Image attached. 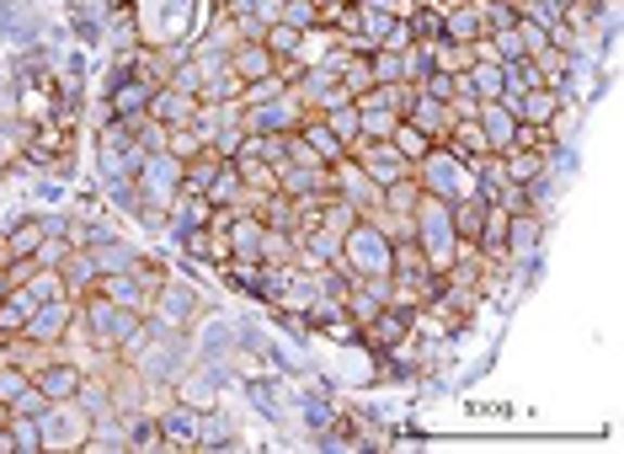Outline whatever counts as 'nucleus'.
Wrapping results in <instances>:
<instances>
[{"mask_svg":"<svg viewBox=\"0 0 624 454\" xmlns=\"http://www.w3.org/2000/svg\"><path fill=\"white\" fill-rule=\"evenodd\" d=\"M417 182L422 193H437V198H481L475 193V166L454 150V144H433L422 161H417Z\"/></svg>","mask_w":624,"mask_h":454,"instance_id":"nucleus-1","label":"nucleus"},{"mask_svg":"<svg viewBox=\"0 0 624 454\" xmlns=\"http://www.w3.org/2000/svg\"><path fill=\"white\" fill-rule=\"evenodd\" d=\"M75 311H80V326H86V337H91V348H97V353H118V348H124V337L139 326V311L113 305L102 289L80 294V300H75Z\"/></svg>","mask_w":624,"mask_h":454,"instance_id":"nucleus-2","label":"nucleus"},{"mask_svg":"<svg viewBox=\"0 0 624 454\" xmlns=\"http://www.w3.org/2000/svg\"><path fill=\"white\" fill-rule=\"evenodd\" d=\"M342 273L347 278H379L390 273V236H379L369 219H358L347 236H342Z\"/></svg>","mask_w":624,"mask_h":454,"instance_id":"nucleus-3","label":"nucleus"},{"mask_svg":"<svg viewBox=\"0 0 624 454\" xmlns=\"http://www.w3.org/2000/svg\"><path fill=\"white\" fill-rule=\"evenodd\" d=\"M38 433H43V450L60 454H80L86 433H91V412L69 395V401H49V412L38 417Z\"/></svg>","mask_w":624,"mask_h":454,"instance_id":"nucleus-4","label":"nucleus"},{"mask_svg":"<svg viewBox=\"0 0 624 454\" xmlns=\"http://www.w3.org/2000/svg\"><path fill=\"white\" fill-rule=\"evenodd\" d=\"M310 113H305V102L294 97V86H283L272 102H262V108H246L241 102V129L246 134H294L305 124Z\"/></svg>","mask_w":624,"mask_h":454,"instance_id":"nucleus-5","label":"nucleus"},{"mask_svg":"<svg viewBox=\"0 0 624 454\" xmlns=\"http://www.w3.org/2000/svg\"><path fill=\"white\" fill-rule=\"evenodd\" d=\"M133 182H139V193L150 198V203H166V209H171V198L182 193V161L166 155V150H155V155L139 150V172H133Z\"/></svg>","mask_w":624,"mask_h":454,"instance_id":"nucleus-6","label":"nucleus"},{"mask_svg":"<svg viewBox=\"0 0 624 454\" xmlns=\"http://www.w3.org/2000/svg\"><path fill=\"white\" fill-rule=\"evenodd\" d=\"M347 155H353V161L374 177L379 188H390V182H400V177H411V172H417V166H411V161L390 144V139H353V150H347Z\"/></svg>","mask_w":624,"mask_h":454,"instance_id":"nucleus-7","label":"nucleus"},{"mask_svg":"<svg viewBox=\"0 0 624 454\" xmlns=\"http://www.w3.org/2000/svg\"><path fill=\"white\" fill-rule=\"evenodd\" d=\"M406 337H411V311H406V305H379L374 316L358 326V342H364L374 358L379 353H395Z\"/></svg>","mask_w":624,"mask_h":454,"instance_id":"nucleus-8","label":"nucleus"},{"mask_svg":"<svg viewBox=\"0 0 624 454\" xmlns=\"http://www.w3.org/2000/svg\"><path fill=\"white\" fill-rule=\"evenodd\" d=\"M331 193L347 198L358 214H369V209H379V203H384V188H379V182L364 172V166H358V161H353V155H342V161L331 166Z\"/></svg>","mask_w":624,"mask_h":454,"instance_id":"nucleus-9","label":"nucleus"},{"mask_svg":"<svg viewBox=\"0 0 624 454\" xmlns=\"http://www.w3.org/2000/svg\"><path fill=\"white\" fill-rule=\"evenodd\" d=\"M155 423H161V444H166V450H177V454L198 450V412H192V406L171 401V406H166Z\"/></svg>","mask_w":624,"mask_h":454,"instance_id":"nucleus-10","label":"nucleus"},{"mask_svg":"<svg viewBox=\"0 0 624 454\" xmlns=\"http://www.w3.org/2000/svg\"><path fill=\"white\" fill-rule=\"evenodd\" d=\"M144 113H150V118H161L166 129H177V124H192V113H198V97H192V91H182V86H155Z\"/></svg>","mask_w":624,"mask_h":454,"instance_id":"nucleus-11","label":"nucleus"},{"mask_svg":"<svg viewBox=\"0 0 624 454\" xmlns=\"http://www.w3.org/2000/svg\"><path fill=\"white\" fill-rule=\"evenodd\" d=\"M69 321H75V300H43V305H33V316H27V337H33V342H60Z\"/></svg>","mask_w":624,"mask_h":454,"instance_id":"nucleus-12","label":"nucleus"},{"mask_svg":"<svg viewBox=\"0 0 624 454\" xmlns=\"http://www.w3.org/2000/svg\"><path fill=\"white\" fill-rule=\"evenodd\" d=\"M278 193L289 198L331 193V166H289V161H278Z\"/></svg>","mask_w":624,"mask_h":454,"instance_id":"nucleus-13","label":"nucleus"},{"mask_svg":"<svg viewBox=\"0 0 624 454\" xmlns=\"http://www.w3.org/2000/svg\"><path fill=\"white\" fill-rule=\"evenodd\" d=\"M534 252H545V219L539 214H507V257H534Z\"/></svg>","mask_w":624,"mask_h":454,"instance_id":"nucleus-14","label":"nucleus"},{"mask_svg":"<svg viewBox=\"0 0 624 454\" xmlns=\"http://www.w3.org/2000/svg\"><path fill=\"white\" fill-rule=\"evenodd\" d=\"M475 124H481V134H486V144H492V150H507V144H512V134H518V113H512V102H507V97H492V102H481Z\"/></svg>","mask_w":624,"mask_h":454,"instance_id":"nucleus-15","label":"nucleus"},{"mask_svg":"<svg viewBox=\"0 0 624 454\" xmlns=\"http://www.w3.org/2000/svg\"><path fill=\"white\" fill-rule=\"evenodd\" d=\"M60 278H64V294H69V300H80V294H91V289H97V278H102V273H97V257H91L86 247H69L64 262H60Z\"/></svg>","mask_w":624,"mask_h":454,"instance_id":"nucleus-16","label":"nucleus"},{"mask_svg":"<svg viewBox=\"0 0 624 454\" xmlns=\"http://www.w3.org/2000/svg\"><path fill=\"white\" fill-rule=\"evenodd\" d=\"M353 108H358V139H390V129L400 124V113H390L384 102H379V86H369L364 97H353Z\"/></svg>","mask_w":624,"mask_h":454,"instance_id":"nucleus-17","label":"nucleus"},{"mask_svg":"<svg viewBox=\"0 0 624 454\" xmlns=\"http://www.w3.org/2000/svg\"><path fill=\"white\" fill-rule=\"evenodd\" d=\"M80 380H86V369L69 364V358H54V364H43V369L33 375V386L43 390L49 401H69V395L80 390Z\"/></svg>","mask_w":624,"mask_h":454,"instance_id":"nucleus-18","label":"nucleus"},{"mask_svg":"<svg viewBox=\"0 0 624 454\" xmlns=\"http://www.w3.org/2000/svg\"><path fill=\"white\" fill-rule=\"evenodd\" d=\"M406 124H417V129L428 134L433 144H443L448 129H454V113H448V102H437V97H422V91H417V102H411Z\"/></svg>","mask_w":624,"mask_h":454,"instance_id":"nucleus-19","label":"nucleus"},{"mask_svg":"<svg viewBox=\"0 0 624 454\" xmlns=\"http://www.w3.org/2000/svg\"><path fill=\"white\" fill-rule=\"evenodd\" d=\"M97 102H102V113H107V118H128V113H144V108H150V86H144L139 75H128L124 86L102 91Z\"/></svg>","mask_w":624,"mask_h":454,"instance_id":"nucleus-20","label":"nucleus"},{"mask_svg":"<svg viewBox=\"0 0 624 454\" xmlns=\"http://www.w3.org/2000/svg\"><path fill=\"white\" fill-rule=\"evenodd\" d=\"M97 289H102L113 305H124V311H139V316L150 311V289H144L133 273H102V278H97Z\"/></svg>","mask_w":624,"mask_h":454,"instance_id":"nucleus-21","label":"nucleus"},{"mask_svg":"<svg viewBox=\"0 0 624 454\" xmlns=\"http://www.w3.org/2000/svg\"><path fill=\"white\" fill-rule=\"evenodd\" d=\"M556 108H561V91H556V86H529L523 97H512L518 124H550V118H556Z\"/></svg>","mask_w":624,"mask_h":454,"instance_id":"nucleus-22","label":"nucleus"},{"mask_svg":"<svg viewBox=\"0 0 624 454\" xmlns=\"http://www.w3.org/2000/svg\"><path fill=\"white\" fill-rule=\"evenodd\" d=\"M501 155V172H507V182H534V177H545L550 172V155H539V150H523V144H507L497 150Z\"/></svg>","mask_w":624,"mask_h":454,"instance_id":"nucleus-23","label":"nucleus"},{"mask_svg":"<svg viewBox=\"0 0 624 454\" xmlns=\"http://www.w3.org/2000/svg\"><path fill=\"white\" fill-rule=\"evenodd\" d=\"M272 65H278V60H272L262 43H251V38H241V43L225 54V70H230L235 80H256V75H267Z\"/></svg>","mask_w":624,"mask_h":454,"instance_id":"nucleus-24","label":"nucleus"},{"mask_svg":"<svg viewBox=\"0 0 624 454\" xmlns=\"http://www.w3.org/2000/svg\"><path fill=\"white\" fill-rule=\"evenodd\" d=\"M294 134H300L305 144H310V150H315V161H326V166H336V161L347 155V144H342L336 134L326 129V118H320V113H310V118H305V124H300Z\"/></svg>","mask_w":624,"mask_h":454,"instance_id":"nucleus-25","label":"nucleus"},{"mask_svg":"<svg viewBox=\"0 0 624 454\" xmlns=\"http://www.w3.org/2000/svg\"><path fill=\"white\" fill-rule=\"evenodd\" d=\"M102 49H107V54H133V49H139V22H133L128 5H113V11H107V38H102Z\"/></svg>","mask_w":624,"mask_h":454,"instance_id":"nucleus-26","label":"nucleus"},{"mask_svg":"<svg viewBox=\"0 0 624 454\" xmlns=\"http://www.w3.org/2000/svg\"><path fill=\"white\" fill-rule=\"evenodd\" d=\"M219 166H225V155H219L214 144H203L198 155L182 161V188H188V193H203V188L214 182V172H219Z\"/></svg>","mask_w":624,"mask_h":454,"instance_id":"nucleus-27","label":"nucleus"},{"mask_svg":"<svg viewBox=\"0 0 624 454\" xmlns=\"http://www.w3.org/2000/svg\"><path fill=\"white\" fill-rule=\"evenodd\" d=\"M437 38H448V43H475V38H486L481 22H475V11H470V0H459V5L437 22Z\"/></svg>","mask_w":624,"mask_h":454,"instance_id":"nucleus-28","label":"nucleus"},{"mask_svg":"<svg viewBox=\"0 0 624 454\" xmlns=\"http://www.w3.org/2000/svg\"><path fill=\"white\" fill-rule=\"evenodd\" d=\"M166 454L161 444V423L150 417V412H128V454Z\"/></svg>","mask_w":624,"mask_h":454,"instance_id":"nucleus-29","label":"nucleus"},{"mask_svg":"<svg viewBox=\"0 0 624 454\" xmlns=\"http://www.w3.org/2000/svg\"><path fill=\"white\" fill-rule=\"evenodd\" d=\"M241 193H246V182H241L235 161H225V166L214 172V182L203 188V198H208V203H219V209H235V203H241Z\"/></svg>","mask_w":624,"mask_h":454,"instance_id":"nucleus-30","label":"nucleus"},{"mask_svg":"<svg viewBox=\"0 0 624 454\" xmlns=\"http://www.w3.org/2000/svg\"><path fill=\"white\" fill-rule=\"evenodd\" d=\"M448 214H454V236H459V241H475V236H481V219H486V198H454Z\"/></svg>","mask_w":624,"mask_h":454,"instance_id":"nucleus-31","label":"nucleus"},{"mask_svg":"<svg viewBox=\"0 0 624 454\" xmlns=\"http://www.w3.org/2000/svg\"><path fill=\"white\" fill-rule=\"evenodd\" d=\"M443 144H454L464 161L492 155V144H486V134H481V124H475V118H454V129H448V139H443Z\"/></svg>","mask_w":624,"mask_h":454,"instance_id":"nucleus-32","label":"nucleus"},{"mask_svg":"<svg viewBox=\"0 0 624 454\" xmlns=\"http://www.w3.org/2000/svg\"><path fill=\"white\" fill-rule=\"evenodd\" d=\"M235 172H241V182H246L251 193H278V166H272V161H262V155H235Z\"/></svg>","mask_w":624,"mask_h":454,"instance_id":"nucleus-33","label":"nucleus"},{"mask_svg":"<svg viewBox=\"0 0 624 454\" xmlns=\"http://www.w3.org/2000/svg\"><path fill=\"white\" fill-rule=\"evenodd\" d=\"M336 86H342L347 97H364V91L374 86V65H369V54H347L342 70H336Z\"/></svg>","mask_w":624,"mask_h":454,"instance_id":"nucleus-34","label":"nucleus"},{"mask_svg":"<svg viewBox=\"0 0 624 454\" xmlns=\"http://www.w3.org/2000/svg\"><path fill=\"white\" fill-rule=\"evenodd\" d=\"M294 247H300V241H294L289 230H262L256 262H262V267H289V262H294Z\"/></svg>","mask_w":624,"mask_h":454,"instance_id":"nucleus-35","label":"nucleus"},{"mask_svg":"<svg viewBox=\"0 0 624 454\" xmlns=\"http://www.w3.org/2000/svg\"><path fill=\"white\" fill-rule=\"evenodd\" d=\"M251 214H256L267 230H289V219H294V198H289V193H262Z\"/></svg>","mask_w":624,"mask_h":454,"instance_id":"nucleus-36","label":"nucleus"},{"mask_svg":"<svg viewBox=\"0 0 624 454\" xmlns=\"http://www.w3.org/2000/svg\"><path fill=\"white\" fill-rule=\"evenodd\" d=\"M470 75V91L481 97V102H492V97H501L507 91V80H501V65L497 60H475V65L464 70Z\"/></svg>","mask_w":624,"mask_h":454,"instance_id":"nucleus-37","label":"nucleus"},{"mask_svg":"<svg viewBox=\"0 0 624 454\" xmlns=\"http://www.w3.org/2000/svg\"><path fill=\"white\" fill-rule=\"evenodd\" d=\"M470 65H475V49H470V43H448V38H433V70L464 75Z\"/></svg>","mask_w":624,"mask_h":454,"instance_id":"nucleus-38","label":"nucleus"},{"mask_svg":"<svg viewBox=\"0 0 624 454\" xmlns=\"http://www.w3.org/2000/svg\"><path fill=\"white\" fill-rule=\"evenodd\" d=\"M390 144H395V150H400V155H406L411 166H417V161H422V155L433 150V139H428V134L417 129V124H406V118H400V124L390 129Z\"/></svg>","mask_w":624,"mask_h":454,"instance_id":"nucleus-39","label":"nucleus"},{"mask_svg":"<svg viewBox=\"0 0 624 454\" xmlns=\"http://www.w3.org/2000/svg\"><path fill=\"white\" fill-rule=\"evenodd\" d=\"M470 11H475V22H481V33H486V38L518 22V11H512L507 0H470Z\"/></svg>","mask_w":624,"mask_h":454,"instance_id":"nucleus-40","label":"nucleus"},{"mask_svg":"<svg viewBox=\"0 0 624 454\" xmlns=\"http://www.w3.org/2000/svg\"><path fill=\"white\" fill-rule=\"evenodd\" d=\"M300 33H305V27H289V22H267V33H262V49H267L272 60H289V54L300 49Z\"/></svg>","mask_w":624,"mask_h":454,"instance_id":"nucleus-41","label":"nucleus"},{"mask_svg":"<svg viewBox=\"0 0 624 454\" xmlns=\"http://www.w3.org/2000/svg\"><path fill=\"white\" fill-rule=\"evenodd\" d=\"M529 60H534V70H539V86H556V91H561L571 54H561L556 43H545V49H539V54H529Z\"/></svg>","mask_w":624,"mask_h":454,"instance_id":"nucleus-42","label":"nucleus"},{"mask_svg":"<svg viewBox=\"0 0 624 454\" xmlns=\"http://www.w3.org/2000/svg\"><path fill=\"white\" fill-rule=\"evenodd\" d=\"M501 80H507L501 97L512 102V97H523L529 86H539V70H534V60H501Z\"/></svg>","mask_w":624,"mask_h":454,"instance_id":"nucleus-43","label":"nucleus"},{"mask_svg":"<svg viewBox=\"0 0 624 454\" xmlns=\"http://www.w3.org/2000/svg\"><path fill=\"white\" fill-rule=\"evenodd\" d=\"M283 86H289V80H283L278 70H267V75H256V80H241V102H246V108H262V102H272Z\"/></svg>","mask_w":624,"mask_h":454,"instance_id":"nucleus-44","label":"nucleus"},{"mask_svg":"<svg viewBox=\"0 0 624 454\" xmlns=\"http://www.w3.org/2000/svg\"><path fill=\"white\" fill-rule=\"evenodd\" d=\"M11 444H16V454H43L38 417H22V412H11Z\"/></svg>","mask_w":624,"mask_h":454,"instance_id":"nucleus-45","label":"nucleus"},{"mask_svg":"<svg viewBox=\"0 0 624 454\" xmlns=\"http://www.w3.org/2000/svg\"><path fill=\"white\" fill-rule=\"evenodd\" d=\"M428 70H433V43H406V49H400V80L417 86Z\"/></svg>","mask_w":624,"mask_h":454,"instance_id":"nucleus-46","label":"nucleus"},{"mask_svg":"<svg viewBox=\"0 0 624 454\" xmlns=\"http://www.w3.org/2000/svg\"><path fill=\"white\" fill-rule=\"evenodd\" d=\"M320 118H326V129L336 134L347 150H353V139L364 134V129H358V108H353V102H342V108H331V113H320Z\"/></svg>","mask_w":624,"mask_h":454,"instance_id":"nucleus-47","label":"nucleus"},{"mask_svg":"<svg viewBox=\"0 0 624 454\" xmlns=\"http://www.w3.org/2000/svg\"><path fill=\"white\" fill-rule=\"evenodd\" d=\"M208 139L192 129V124H177V129H166V155H177V161H188V155H198Z\"/></svg>","mask_w":624,"mask_h":454,"instance_id":"nucleus-48","label":"nucleus"},{"mask_svg":"<svg viewBox=\"0 0 624 454\" xmlns=\"http://www.w3.org/2000/svg\"><path fill=\"white\" fill-rule=\"evenodd\" d=\"M379 102H384L390 113H400V118H406V113H411V102H417V86H411V80H384V86H379Z\"/></svg>","mask_w":624,"mask_h":454,"instance_id":"nucleus-49","label":"nucleus"},{"mask_svg":"<svg viewBox=\"0 0 624 454\" xmlns=\"http://www.w3.org/2000/svg\"><path fill=\"white\" fill-rule=\"evenodd\" d=\"M512 144H523V150H539V155H550V150H556V134H550V124H518Z\"/></svg>","mask_w":624,"mask_h":454,"instance_id":"nucleus-50","label":"nucleus"},{"mask_svg":"<svg viewBox=\"0 0 624 454\" xmlns=\"http://www.w3.org/2000/svg\"><path fill=\"white\" fill-rule=\"evenodd\" d=\"M437 22H443V16H437V11H428V5H411V11H406V27H411V38H417V43H433Z\"/></svg>","mask_w":624,"mask_h":454,"instance_id":"nucleus-51","label":"nucleus"},{"mask_svg":"<svg viewBox=\"0 0 624 454\" xmlns=\"http://www.w3.org/2000/svg\"><path fill=\"white\" fill-rule=\"evenodd\" d=\"M369 65H374V86L400 80V54H395V49H374V54H369Z\"/></svg>","mask_w":624,"mask_h":454,"instance_id":"nucleus-52","label":"nucleus"},{"mask_svg":"<svg viewBox=\"0 0 624 454\" xmlns=\"http://www.w3.org/2000/svg\"><path fill=\"white\" fill-rule=\"evenodd\" d=\"M11 412H22V417H43V412H49V395H43L38 386H27L16 401H11Z\"/></svg>","mask_w":624,"mask_h":454,"instance_id":"nucleus-53","label":"nucleus"},{"mask_svg":"<svg viewBox=\"0 0 624 454\" xmlns=\"http://www.w3.org/2000/svg\"><path fill=\"white\" fill-rule=\"evenodd\" d=\"M518 43H523V54H539L550 38H545V27H539V22H523V16H518Z\"/></svg>","mask_w":624,"mask_h":454,"instance_id":"nucleus-54","label":"nucleus"},{"mask_svg":"<svg viewBox=\"0 0 624 454\" xmlns=\"http://www.w3.org/2000/svg\"><path fill=\"white\" fill-rule=\"evenodd\" d=\"M64 252H69L64 241H54V236H43V241H38V252H33V262H38V267H60Z\"/></svg>","mask_w":624,"mask_h":454,"instance_id":"nucleus-55","label":"nucleus"},{"mask_svg":"<svg viewBox=\"0 0 624 454\" xmlns=\"http://www.w3.org/2000/svg\"><path fill=\"white\" fill-rule=\"evenodd\" d=\"M208 5H214V11H219V5H225V0H208Z\"/></svg>","mask_w":624,"mask_h":454,"instance_id":"nucleus-56","label":"nucleus"},{"mask_svg":"<svg viewBox=\"0 0 624 454\" xmlns=\"http://www.w3.org/2000/svg\"><path fill=\"white\" fill-rule=\"evenodd\" d=\"M587 5H598V0H587Z\"/></svg>","mask_w":624,"mask_h":454,"instance_id":"nucleus-57","label":"nucleus"},{"mask_svg":"<svg viewBox=\"0 0 624 454\" xmlns=\"http://www.w3.org/2000/svg\"><path fill=\"white\" fill-rule=\"evenodd\" d=\"M353 5H358V0H353ZM379 5H384V0H379Z\"/></svg>","mask_w":624,"mask_h":454,"instance_id":"nucleus-58","label":"nucleus"}]
</instances>
